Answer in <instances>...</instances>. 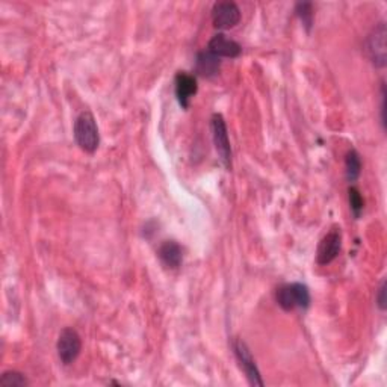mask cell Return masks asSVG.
Here are the masks:
<instances>
[{"label": "cell", "instance_id": "cell-12", "mask_svg": "<svg viewBox=\"0 0 387 387\" xmlns=\"http://www.w3.org/2000/svg\"><path fill=\"white\" fill-rule=\"evenodd\" d=\"M221 69L219 57L212 55L209 51L201 52L197 56V73L203 78H213L217 76Z\"/></svg>", "mask_w": 387, "mask_h": 387}, {"label": "cell", "instance_id": "cell-15", "mask_svg": "<svg viewBox=\"0 0 387 387\" xmlns=\"http://www.w3.org/2000/svg\"><path fill=\"white\" fill-rule=\"evenodd\" d=\"M350 206H351V210L354 213V217L359 218L360 217V213L361 210H363L365 208V203H363V199H361V195H360V191L357 188H350Z\"/></svg>", "mask_w": 387, "mask_h": 387}, {"label": "cell", "instance_id": "cell-4", "mask_svg": "<svg viewBox=\"0 0 387 387\" xmlns=\"http://www.w3.org/2000/svg\"><path fill=\"white\" fill-rule=\"evenodd\" d=\"M56 351L64 365H71L82 351V339L79 333L73 328H64L60 337H57Z\"/></svg>", "mask_w": 387, "mask_h": 387}, {"label": "cell", "instance_id": "cell-9", "mask_svg": "<svg viewBox=\"0 0 387 387\" xmlns=\"http://www.w3.org/2000/svg\"><path fill=\"white\" fill-rule=\"evenodd\" d=\"M208 51L218 57H236L241 55L242 48L235 39L228 38L224 34H218L209 41Z\"/></svg>", "mask_w": 387, "mask_h": 387}, {"label": "cell", "instance_id": "cell-13", "mask_svg": "<svg viewBox=\"0 0 387 387\" xmlns=\"http://www.w3.org/2000/svg\"><path fill=\"white\" fill-rule=\"evenodd\" d=\"M361 172V161L360 156L356 150H350L347 153V158H345V174H347V180L351 182H356L360 177Z\"/></svg>", "mask_w": 387, "mask_h": 387}, {"label": "cell", "instance_id": "cell-16", "mask_svg": "<svg viewBox=\"0 0 387 387\" xmlns=\"http://www.w3.org/2000/svg\"><path fill=\"white\" fill-rule=\"evenodd\" d=\"M296 12L301 17L303 23L306 24V28L309 29L312 26V21H314V12H312V3H298L296 6Z\"/></svg>", "mask_w": 387, "mask_h": 387}, {"label": "cell", "instance_id": "cell-14", "mask_svg": "<svg viewBox=\"0 0 387 387\" xmlns=\"http://www.w3.org/2000/svg\"><path fill=\"white\" fill-rule=\"evenodd\" d=\"M28 384L29 381L26 380V377L21 372H17V370H6L0 378V387H24Z\"/></svg>", "mask_w": 387, "mask_h": 387}, {"label": "cell", "instance_id": "cell-10", "mask_svg": "<svg viewBox=\"0 0 387 387\" xmlns=\"http://www.w3.org/2000/svg\"><path fill=\"white\" fill-rule=\"evenodd\" d=\"M197 94V79L192 74L180 71L176 76V96L179 103L188 108L191 98Z\"/></svg>", "mask_w": 387, "mask_h": 387}, {"label": "cell", "instance_id": "cell-6", "mask_svg": "<svg viewBox=\"0 0 387 387\" xmlns=\"http://www.w3.org/2000/svg\"><path fill=\"white\" fill-rule=\"evenodd\" d=\"M241 21V10L235 2H218L212 8V23L221 30L235 28Z\"/></svg>", "mask_w": 387, "mask_h": 387}, {"label": "cell", "instance_id": "cell-7", "mask_svg": "<svg viewBox=\"0 0 387 387\" xmlns=\"http://www.w3.org/2000/svg\"><path fill=\"white\" fill-rule=\"evenodd\" d=\"M233 350H235L237 361H240V365L244 369L246 378H249L250 384L251 386H263L258 365L251 356V351L249 350V347H246V343L241 339H236L233 342Z\"/></svg>", "mask_w": 387, "mask_h": 387}, {"label": "cell", "instance_id": "cell-2", "mask_svg": "<svg viewBox=\"0 0 387 387\" xmlns=\"http://www.w3.org/2000/svg\"><path fill=\"white\" fill-rule=\"evenodd\" d=\"M278 306L286 312L295 309H307L310 304V292L306 285L292 283L278 287L276 294Z\"/></svg>", "mask_w": 387, "mask_h": 387}, {"label": "cell", "instance_id": "cell-1", "mask_svg": "<svg viewBox=\"0 0 387 387\" xmlns=\"http://www.w3.org/2000/svg\"><path fill=\"white\" fill-rule=\"evenodd\" d=\"M74 139L78 145L87 153H94L100 144V135L94 115L91 112H82L74 121Z\"/></svg>", "mask_w": 387, "mask_h": 387}, {"label": "cell", "instance_id": "cell-11", "mask_svg": "<svg viewBox=\"0 0 387 387\" xmlns=\"http://www.w3.org/2000/svg\"><path fill=\"white\" fill-rule=\"evenodd\" d=\"M159 259L163 265L170 269H177L182 265L183 260V250L176 241H167L161 245L159 249Z\"/></svg>", "mask_w": 387, "mask_h": 387}, {"label": "cell", "instance_id": "cell-17", "mask_svg": "<svg viewBox=\"0 0 387 387\" xmlns=\"http://www.w3.org/2000/svg\"><path fill=\"white\" fill-rule=\"evenodd\" d=\"M377 304H378V307H380V310L386 309V282L384 280L381 282L380 289H378V294H377Z\"/></svg>", "mask_w": 387, "mask_h": 387}, {"label": "cell", "instance_id": "cell-8", "mask_svg": "<svg viewBox=\"0 0 387 387\" xmlns=\"http://www.w3.org/2000/svg\"><path fill=\"white\" fill-rule=\"evenodd\" d=\"M342 250V235L341 230H332L330 233H327L323 241L319 242L318 246V254H316V260L319 265H328L332 263Z\"/></svg>", "mask_w": 387, "mask_h": 387}, {"label": "cell", "instance_id": "cell-3", "mask_svg": "<svg viewBox=\"0 0 387 387\" xmlns=\"http://www.w3.org/2000/svg\"><path fill=\"white\" fill-rule=\"evenodd\" d=\"M212 135L213 143H215L217 153L219 156V161L222 162L227 170L232 168V147H230L226 121L222 118V115L215 114L212 117Z\"/></svg>", "mask_w": 387, "mask_h": 387}, {"label": "cell", "instance_id": "cell-5", "mask_svg": "<svg viewBox=\"0 0 387 387\" xmlns=\"http://www.w3.org/2000/svg\"><path fill=\"white\" fill-rule=\"evenodd\" d=\"M386 23H380L378 26L374 28V30L370 32L368 39H366V53L369 56L370 62H372L375 67L384 69L386 67Z\"/></svg>", "mask_w": 387, "mask_h": 387}]
</instances>
